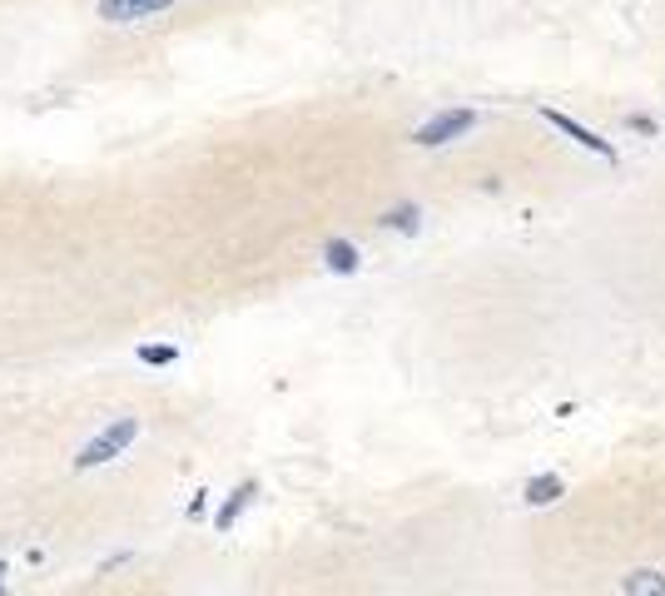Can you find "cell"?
Segmentation results:
<instances>
[{
    "label": "cell",
    "instance_id": "cell-1",
    "mask_svg": "<svg viewBox=\"0 0 665 596\" xmlns=\"http://www.w3.org/2000/svg\"><path fill=\"white\" fill-rule=\"evenodd\" d=\"M134 438H139V418H115L105 433H95L90 443L75 452V467H80V472H90V467H105V462H115V457H120V452H125Z\"/></svg>",
    "mask_w": 665,
    "mask_h": 596
},
{
    "label": "cell",
    "instance_id": "cell-2",
    "mask_svg": "<svg viewBox=\"0 0 665 596\" xmlns=\"http://www.w3.org/2000/svg\"><path fill=\"white\" fill-rule=\"evenodd\" d=\"M472 125H477V115H472V110H437L427 125H417V130H412V145H422V149L452 145V140H462Z\"/></svg>",
    "mask_w": 665,
    "mask_h": 596
},
{
    "label": "cell",
    "instance_id": "cell-3",
    "mask_svg": "<svg viewBox=\"0 0 665 596\" xmlns=\"http://www.w3.org/2000/svg\"><path fill=\"white\" fill-rule=\"evenodd\" d=\"M546 125H556L566 140H576V145L591 149V154H596V159H606V164L616 159V145H611V140H601L596 130H586L581 120H571V115H561V110H546Z\"/></svg>",
    "mask_w": 665,
    "mask_h": 596
},
{
    "label": "cell",
    "instance_id": "cell-4",
    "mask_svg": "<svg viewBox=\"0 0 665 596\" xmlns=\"http://www.w3.org/2000/svg\"><path fill=\"white\" fill-rule=\"evenodd\" d=\"M254 502H259V482H254V477H244V482L224 497V507L214 512V532H234V527H239V517H244Z\"/></svg>",
    "mask_w": 665,
    "mask_h": 596
},
{
    "label": "cell",
    "instance_id": "cell-5",
    "mask_svg": "<svg viewBox=\"0 0 665 596\" xmlns=\"http://www.w3.org/2000/svg\"><path fill=\"white\" fill-rule=\"evenodd\" d=\"M174 0H100V20H110V25H134V20H144V15H159V10H169Z\"/></svg>",
    "mask_w": 665,
    "mask_h": 596
},
{
    "label": "cell",
    "instance_id": "cell-6",
    "mask_svg": "<svg viewBox=\"0 0 665 596\" xmlns=\"http://www.w3.org/2000/svg\"><path fill=\"white\" fill-rule=\"evenodd\" d=\"M323 264H328L333 274H358V269H363V254H358V244H348V239H328V244H323Z\"/></svg>",
    "mask_w": 665,
    "mask_h": 596
},
{
    "label": "cell",
    "instance_id": "cell-7",
    "mask_svg": "<svg viewBox=\"0 0 665 596\" xmlns=\"http://www.w3.org/2000/svg\"><path fill=\"white\" fill-rule=\"evenodd\" d=\"M561 492H566V477H556V472H541V477H532V482H527V502H532V507L556 502Z\"/></svg>",
    "mask_w": 665,
    "mask_h": 596
},
{
    "label": "cell",
    "instance_id": "cell-8",
    "mask_svg": "<svg viewBox=\"0 0 665 596\" xmlns=\"http://www.w3.org/2000/svg\"><path fill=\"white\" fill-rule=\"evenodd\" d=\"M383 229H393V234H417V229H422V209H417V204L388 209V214H383Z\"/></svg>",
    "mask_w": 665,
    "mask_h": 596
},
{
    "label": "cell",
    "instance_id": "cell-9",
    "mask_svg": "<svg viewBox=\"0 0 665 596\" xmlns=\"http://www.w3.org/2000/svg\"><path fill=\"white\" fill-rule=\"evenodd\" d=\"M626 596H665V577L661 572H631L626 577Z\"/></svg>",
    "mask_w": 665,
    "mask_h": 596
},
{
    "label": "cell",
    "instance_id": "cell-10",
    "mask_svg": "<svg viewBox=\"0 0 665 596\" xmlns=\"http://www.w3.org/2000/svg\"><path fill=\"white\" fill-rule=\"evenodd\" d=\"M139 363L144 368H169V363H179V348L174 343H144L139 348Z\"/></svg>",
    "mask_w": 665,
    "mask_h": 596
},
{
    "label": "cell",
    "instance_id": "cell-11",
    "mask_svg": "<svg viewBox=\"0 0 665 596\" xmlns=\"http://www.w3.org/2000/svg\"><path fill=\"white\" fill-rule=\"evenodd\" d=\"M209 512V492H194V502H189V522H199Z\"/></svg>",
    "mask_w": 665,
    "mask_h": 596
},
{
    "label": "cell",
    "instance_id": "cell-12",
    "mask_svg": "<svg viewBox=\"0 0 665 596\" xmlns=\"http://www.w3.org/2000/svg\"><path fill=\"white\" fill-rule=\"evenodd\" d=\"M130 562H134V552H115V557L105 562V572H120V567H130Z\"/></svg>",
    "mask_w": 665,
    "mask_h": 596
},
{
    "label": "cell",
    "instance_id": "cell-13",
    "mask_svg": "<svg viewBox=\"0 0 665 596\" xmlns=\"http://www.w3.org/2000/svg\"><path fill=\"white\" fill-rule=\"evenodd\" d=\"M0 596H10V592H5V562H0Z\"/></svg>",
    "mask_w": 665,
    "mask_h": 596
}]
</instances>
